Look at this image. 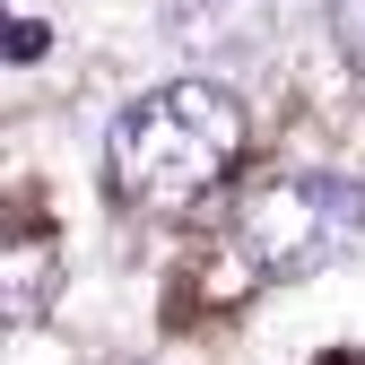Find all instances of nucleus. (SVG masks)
Instances as JSON below:
<instances>
[{"mask_svg":"<svg viewBox=\"0 0 365 365\" xmlns=\"http://www.w3.org/2000/svg\"><path fill=\"white\" fill-rule=\"evenodd\" d=\"M331 43L348 70H365V0H331Z\"/></svg>","mask_w":365,"mask_h":365,"instance_id":"obj_4","label":"nucleus"},{"mask_svg":"<svg viewBox=\"0 0 365 365\" xmlns=\"http://www.w3.org/2000/svg\"><path fill=\"white\" fill-rule=\"evenodd\" d=\"M365 235V182L348 174H269L235 209V244L261 279H313Z\"/></svg>","mask_w":365,"mask_h":365,"instance_id":"obj_2","label":"nucleus"},{"mask_svg":"<svg viewBox=\"0 0 365 365\" xmlns=\"http://www.w3.org/2000/svg\"><path fill=\"white\" fill-rule=\"evenodd\" d=\"M43 296H53V244H43V235H18L9 244V287H0V304H9V322H35Z\"/></svg>","mask_w":365,"mask_h":365,"instance_id":"obj_3","label":"nucleus"},{"mask_svg":"<svg viewBox=\"0 0 365 365\" xmlns=\"http://www.w3.org/2000/svg\"><path fill=\"white\" fill-rule=\"evenodd\" d=\"M244 148H252L244 105L226 96L217 78H174V87H148V96H130L113 113L105 174H113L122 200L174 217V209H200L217 182L244 165Z\"/></svg>","mask_w":365,"mask_h":365,"instance_id":"obj_1","label":"nucleus"},{"mask_svg":"<svg viewBox=\"0 0 365 365\" xmlns=\"http://www.w3.org/2000/svg\"><path fill=\"white\" fill-rule=\"evenodd\" d=\"M43 43H53L43 18H9V61H43Z\"/></svg>","mask_w":365,"mask_h":365,"instance_id":"obj_5","label":"nucleus"}]
</instances>
